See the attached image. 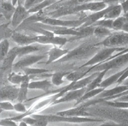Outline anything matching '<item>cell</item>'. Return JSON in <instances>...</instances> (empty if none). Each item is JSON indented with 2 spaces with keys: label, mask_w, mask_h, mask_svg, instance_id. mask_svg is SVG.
<instances>
[{
  "label": "cell",
  "mask_w": 128,
  "mask_h": 126,
  "mask_svg": "<svg viewBox=\"0 0 128 126\" xmlns=\"http://www.w3.org/2000/svg\"><path fill=\"white\" fill-rule=\"evenodd\" d=\"M96 43H84L80 46L69 51L66 55L58 60L56 62H64L87 58L98 48L99 46H98Z\"/></svg>",
  "instance_id": "obj_1"
},
{
  "label": "cell",
  "mask_w": 128,
  "mask_h": 126,
  "mask_svg": "<svg viewBox=\"0 0 128 126\" xmlns=\"http://www.w3.org/2000/svg\"><path fill=\"white\" fill-rule=\"evenodd\" d=\"M128 64V52L110 59L104 62L92 66L86 71V75L90 72H100L104 70L118 69Z\"/></svg>",
  "instance_id": "obj_2"
},
{
  "label": "cell",
  "mask_w": 128,
  "mask_h": 126,
  "mask_svg": "<svg viewBox=\"0 0 128 126\" xmlns=\"http://www.w3.org/2000/svg\"><path fill=\"white\" fill-rule=\"evenodd\" d=\"M31 117L36 119H42L48 122H60L70 123H82L87 122H102L104 120L88 117H72L62 116L58 115H38L33 114Z\"/></svg>",
  "instance_id": "obj_3"
},
{
  "label": "cell",
  "mask_w": 128,
  "mask_h": 126,
  "mask_svg": "<svg viewBox=\"0 0 128 126\" xmlns=\"http://www.w3.org/2000/svg\"><path fill=\"white\" fill-rule=\"evenodd\" d=\"M98 46L106 47H128V33L122 31H114L109 36L96 43Z\"/></svg>",
  "instance_id": "obj_4"
},
{
  "label": "cell",
  "mask_w": 128,
  "mask_h": 126,
  "mask_svg": "<svg viewBox=\"0 0 128 126\" xmlns=\"http://www.w3.org/2000/svg\"><path fill=\"white\" fill-rule=\"evenodd\" d=\"M126 47H106L100 49L88 62L82 65L80 69L88 66L98 65L106 62L108 60L115 52H120L124 50Z\"/></svg>",
  "instance_id": "obj_5"
},
{
  "label": "cell",
  "mask_w": 128,
  "mask_h": 126,
  "mask_svg": "<svg viewBox=\"0 0 128 126\" xmlns=\"http://www.w3.org/2000/svg\"><path fill=\"white\" fill-rule=\"evenodd\" d=\"M86 21V17L78 20H61L45 16L39 22L53 26L76 28L81 26Z\"/></svg>",
  "instance_id": "obj_6"
},
{
  "label": "cell",
  "mask_w": 128,
  "mask_h": 126,
  "mask_svg": "<svg viewBox=\"0 0 128 126\" xmlns=\"http://www.w3.org/2000/svg\"><path fill=\"white\" fill-rule=\"evenodd\" d=\"M108 6L103 1L90 2L74 6H70V14L84 11L97 12L106 8Z\"/></svg>",
  "instance_id": "obj_7"
},
{
  "label": "cell",
  "mask_w": 128,
  "mask_h": 126,
  "mask_svg": "<svg viewBox=\"0 0 128 126\" xmlns=\"http://www.w3.org/2000/svg\"><path fill=\"white\" fill-rule=\"evenodd\" d=\"M46 57L44 55H28L22 57V58L13 65L12 70L16 72L22 69L38 62Z\"/></svg>",
  "instance_id": "obj_8"
},
{
  "label": "cell",
  "mask_w": 128,
  "mask_h": 126,
  "mask_svg": "<svg viewBox=\"0 0 128 126\" xmlns=\"http://www.w3.org/2000/svg\"><path fill=\"white\" fill-rule=\"evenodd\" d=\"M20 87L14 85H4L0 87V100L1 101L12 102L17 100Z\"/></svg>",
  "instance_id": "obj_9"
},
{
  "label": "cell",
  "mask_w": 128,
  "mask_h": 126,
  "mask_svg": "<svg viewBox=\"0 0 128 126\" xmlns=\"http://www.w3.org/2000/svg\"><path fill=\"white\" fill-rule=\"evenodd\" d=\"M28 10L22 5L20 0L18 2V5L11 20V24L13 28H17L28 17Z\"/></svg>",
  "instance_id": "obj_10"
},
{
  "label": "cell",
  "mask_w": 128,
  "mask_h": 126,
  "mask_svg": "<svg viewBox=\"0 0 128 126\" xmlns=\"http://www.w3.org/2000/svg\"><path fill=\"white\" fill-rule=\"evenodd\" d=\"M36 43L43 44H52L60 46H62L68 41L66 38L58 36H46L40 34L36 36Z\"/></svg>",
  "instance_id": "obj_11"
},
{
  "label": "cell",
  "mask_w": 128,
  "mask_h": 126,
  "mask_svg": "<svg viewBox=\"0 0 128 126\" xmlns=\"http://www.w3.org/2000/svg\"><path fill=\"white\" fill-rule=\"evenodd\" d=\"M56 114L62 116L72 117H88L92 115V114L86 112V108L82 104L78 107L59 112Z\"/></svg>",
  "instance_id": "obj_12"
},
{
  "label": "cell",
  "mask_w": 128,
  "mask_h": 126,
  "mask_svg": "<svg viewBox=\"0 0 128 126\" xmlns=\"http://www.w3.org/2000/svg\"><path fill=\"white\" fill-rule=\"evenodd\" d=\"M128 90V85H119L117 86L108 90L104 89L102 93L96 97L98 103H101L102 100L120 94V93Z\"/></svg>",
  "instance_id": "obj_13"
},
{
  "label": "cell",
  "mask_w": 128,
  "mask_h": 126,
  "mask_svg": "<svg viewBox=\"0 0 128 126\" xmlns=\"http://www.w3.org/2000/svg\"><path fill=\"white\" fill-rule=\"evenodd\" d=\"M86 87L78 90H71L66 92L62 97L56 100L52 106L67 102H70L74 100H78L86 93Z\"/></svg>",
  "instance_id": "obj_14"
},
{
  "label": "cell",
  "mask_w": 128,
  "mask_h": 126,
  "mask_svg": "<svg viewBox=\"0 0 128 126\" xmlns=\"http://www.w3.org/2000/svg\"><path fill=\"white\" fill-rule=\"evenodd\" d=\"M11 38L20 46H24L36 42V36H31L17 32H14Z\"/></svg>",
  "instance_id": "obj_15"
},
{
  "label": "cell",
  "mask_w": 128,
  "mask_h": 126,
  "mask_svg": "<svg viewBox=\"0 0 128 126\" xmlns=\"http://www.w3.org/2000/svg\"><path fill=\"white\" fill-rule=\"evenodd\" d=\"M69 51L67 49H62L60 47H54L48 52V59L46 64H50L52 62H56L58 60L66 55Z\"/></svg>",
  "instance_id": "obj_16"
},
{
  "label": "cell",
  "mask_w": 128,
  "mask_h": 126,
  "mask_svg": "<svg viewBox=\"0 0 128 126\" xmlns=\"http://www.w3.org/2000/svg\"><path fill=\"white\" fill-rule=\"evenodd\" d=\"M113 5L108 6L106 8L99 11L97 12H94V13L90 14L86 17V21L80 27H84L87 26H92L94 23L96 21L102 19L105 15V14L111 8Z\"/></svg>",
  "instance_id": "obj_17"
},
{
  "label": "cell",
  "mask_w": 128,
  "mask_h": 126,
  "mask_svg": "<svg viewBox=\"0 0 128 126\" xmlns=\"http://www.w3.org/2000/svg\"><path fill=\"white\" fill-rule=\"evenodd\" d=\"M30 76L25 75L24 76V79L20 85V90L18 92L17 101L18 102H22L25 101L27 99L28 85L30 83Z\"/></svg>",
  "instance_id": "obj_18"
},
{
  "label": "cell",
  "mask_w": 128,
  "mask_h": 126,
  "mask_svg": "<svg viewBox=\"0 0 128 126\" xmlns=\"http://www.w3.org/2000/svg\"><path fill=\"white\" fill-rule=\"evenodd\" d=\"M16 7L12 4L6 1H2L0 2V12L1 14L6 18V20L12 19L14 13L16 10Z\"/></svg>",
  "instance_id": "obj_19"
},
{
  "label": "cell",
  "mask_w": 128,
  "mask_h": 126,
  "mask_svg": "<svg viewBox=\"0 0 128 126\" xmlns=\"http://www.w3.org/2000/svg\"><path fill=\"white\" fill-rule=\"evenodd\" d=\"M52 85V82L46 79L30 82L28 88L30 89L40 90L46 92L50 90Z\"/></svg>",
  "instance_id": "obj_20"
},
{
  "label": "cell",
  "mask_w": 128,
  "mask_h": 126,
  "mask_svg": "<svg viewBox=\"0 0 128 126\" xmlns=\"http://www.w3.org/2000/svg\"><path fill=\"white\" fill-rule=\"evenodd\" d=\"M100 72H96L92 73L90 75L83 78L76 82H75L74 85L72 87L71 90H76L84 88L86 87L97 76Z\"/></svg>",
  "instance_id": "obj_21"
},
{
  "label": "cell",
  "mask_w": 128,
  "mask_h": 126,
  "mask_svg": "<svg viewBox=\"0 0 128 126\" xmlns=\"http://www.w3.org/2000/svg\"><path fill=\"white\" fill-rule=\"evenodd\" d=\"M126 67L122 70L114 73V74L110 76L105 80H103L101 84H100L99 87L103 88L104 89H106L107 87L113 85L114 83H117V82L122 76V75L124 74V73L126 70Z\"/></svg>",
  "instance_id": "obj_22"
},
{
  "label": "cell",
  "mask_w": 128,
  "mask_h": 126,
  "mask_svg": "<svg viewBox=\"0 0 128 126\" xmlns=\"http://www.w3.org/2000/svg\"><path fill=\"white\" fill-rule=\"evenodd\" d=\"M42 47L38 45H28L24 46L18 47V56L22 57L30 55L34 52H37L42 49Z\"/></svg>",
  "instance_id": "obj_23"
},
{
  "label": "cell",
  "mask_w": 128,
  "mask_h": 126,
  "mask_svg": "<svg viewBox=\"0 0 128 126\" xmlns=\"http://www.w3.org/2000/svg\"><path fill=\"white\" fill-rule=\"evenodd\" d=\"M52 31L54 34L58 35H70L74 36V37H78L80 35V32L76 28H66L58 27L52 30Z\"/></svg>",
  "instance_id": "obj_24"
},
{
  "label": "cell",
  "mask_w": 128,
  "mask_h": 126,
  "mask_svg": "<svg viewBox=\"0 0 128 126\" xmlns=\"http://www.w3.org/2000/svg\"><path fill=\"white\" fill-rule=\"evenodd\" d=\"M122 13H124L123 9L121 4L120 3L112 6L111 8L105 14L103 18L115 19L122 15Z\"/></svg>",
  "instance_id": "obj_25"
},
{
  "label": "cell",
  "mask_w": 128,
  "mask_h": 126,
  "mask_svg": "<svg viewBox=\"0 0 128 126\" xmlns=\"http://www.w3.org/2000/svg\"><path fill=\"white\" fill-rule=\"evenodd\" d=\"M104 89H105L103 88L98 87L95 89H94L88 92H86V93L82 95V96L76 101V103L74 105V106H76L80 104V103H82L83 102L85 101L86 100L90 99L95 96H96L97 95L100 94V93H102Z\"/></svg>",
  "instance_id": "obj_26"
},
{
  "label": "cell",
  "mask_w": 128,
  "mask_h": 126,
  "mask_svg": "<svg viewBox=\"0 0 128 126\" xmlns=\"http://www.w3.org/2000/svg\"><path fill=\"white\" fill-rule=\"evenodd\" d=\"M108 71L106 70H103L102 71L100 72L99 74L97 75V76L92 81V82L86 87V92L95 89L99 87L100 84L103 81L102 79L106 75V73Z\"/></svg>",
  "instance_id": "obj_27"
},
{
  "label": "cell",
  "mask_w": 128,
  "mask_h": 126,
  "mask_svg": "<svg viewBox=\"0 0 128 126\" xmlns=\"http://www.w3.org/2000/svg\"><path fill=\"white\" fill-rule=\"evenodd\" d=\"M56 2V0H44L41 2L32 7L28 10V11L29 13L38 12L49 7L50 6L54 3Z\"/></svg>",
  "instance_id": "obj_28"
},
{
  "label": "cell",
  "mask_w": 128,
  "mask_h": 126,
  "mask_svg": "<svg viewBox=\"0 0 128 126\" xmlns=\"http://www.w3.org/2000/svg\"><path fill=\"white\" fill-rule=\"evenodd\" d=\"M70 72H56L52 74L51 82L55 86H60L64 83V78L65 76H66Z\"/></svg>",
  "instance_id": "obj_29"
},
{
  "label": "cell",
  "mask_w": 128,
  "mask_h": 126,
  "mask_svg": "<svg viewBox=\"0 0 128 126\" xmlns=\"http://www.w3.org/2000/svg\"><path fill=\"white\" fill-rule=\"evenodd\" d=\"M112 30H113L102 26H94L93 35L98 37L106 38L112 33L114 31Z\"/></svg>",
  "instance_id": "obj_30"
},
{
  "label": "cell",
  "mask_w": 128,
  "mask_h": 126,
  "mask_svg": "<svg viewBox=\"0 0 128 126\" xmlns=\"http://www.w3.org/2000/svg\"><path fill=\"white\" fill-rule=\"evenodd\" d=\"M102 102H104L108 106L114 108L120 109H128V102L110 100L104 101Z\"/></svg>",
  "instance_id": "obj_31"
},
{
  "label": "cell",
  "mask_w": 128,
  "mask_h": 126,
  "mask_svg": "<svg viewBox=\"0 0 128 126\" xmlns=\"http://www.w3.org/2000/svg\"><path fill=\"white\" fill-rule=\"evenodd\" d=\"M24 74H19L14 71L9 74L7 80L8 82L10 83L13 85H20L24 79Z\"/></svg>",
  "instance_id": "obj_32"
},
{
  "label": "cell",
  "mask_w": 128,
  "mask_h": 126,
  "mask_svg": "<svg viewBox=\"0 0 128 126\" xmlns=\"http://www.w3.org/2000/svg\"><path fill=\"white\" fill-rule=\"evenodd\" d=\"M10 43L8 39L1 40L0 43V59L1 62L4 60L9 52Z\"/></svg>",
  "instance_id": "obj_33"
},
{
  "label": "cell",
  "mask_w": 128,
  "mask_h": 126,
  "mask_svg": "<svg viewBox=\"0 0 128 126\" xmlns=\"http://www.w3.org/2000/svg\"><path fill=\"white\" fill-rule=\"evenodd\" d=\"M128 21L126 17L122 15L114 20L112 23V30L114 31H121L124 24Z\"/></svg>",
  "instance_id": "obj_34"
},
{
  "label": "cell",
  "mask_w": 128,
  "mask_h": 126,
  "mask_svg": "<svg viewBox=\"0 0 128 126\" xmlns=\"http://www.w3.org/2000/svg\"><path fill=\"white\" fill-rule=\"evenodd\" d=\"M86 71H76L72 72H70V73L66 76V78L68 81L72 82H76L78 80L84 78V76L86 75Z\"/></svg>",
  "instance_id": "obj_35"
},
{
  "label": "cell",
  "mask_w": 128,
  "mask_h": 126,
  "mask_svg": "<svg viewBox=\"0 0 128 126\" xmlns=\"http://www.w3.org/2000/svg\"><path fill=\"white\" fill-rule=\"evenodd\" d=\"M9 23H3L0 25V40L6 39L11 37L14 33L12 29L8 27Z\"/></svg>",
  "instance_id": "obj_36"
},
{
  "label": "cell",
  "mask_w": 128,
  "mask_h": 126,
  "mask_svg": "<svg viewBox=\"0 0 128 126\" xmlns=\"http://www.w3.org/2000/svg\"><path fill=\"white\" fill-rule=\"evenodd\" d=\"M78 30L80 33L81 34L80 36L76 37H72L71 38V40L72 39H80L81 38L85 37L91 35H92L94 34V27L92 26H90L84 27H80L76 28Z\"/></svg>",
  "instance_id": "obj_37"
},
{
  "label": "cell",
  "mask_w": 128,
  "mask_h": 126,
  "mask_svg": "<svg viewBox=\"0 0 128 126\" xmlns=\"http://www.w3.org/2000/svg\"><path fill=\"white\" fill-rule=\"evenodd\" d=\"M24 74L30 76L31 75L42 74L48 72V70L44 68H30L26 67L22 69Z\"/></svg>",
  "instance_id": "obj_38"
},
{
  "label": "cell",
  "mask_w": 128,
  "mask_h": 126,
  "mask_svg": "<svg viewBox=\"0 0 128 126\" xmlns=\"http://www.w3.org/2000/svg\"><path fill=\"white\" fill-rule=\"evenodd\" d=\"M114 19L102 18L94 23L92 26H102L112 30V23Z\"/></svg>",
  "instance_id": "obj_39"
},
{
  "label": "cell",
  "mask_w": 128,
  "mask_h": 126,
  "mask_svg": "<svg viewBox=\"0 0 128 126\" xmlns=\"http://www.w3.org/2000/svg\"><path fill=\"white\" fill-rule=\"evenodd\" d=\"M0 113L2 111H14V105L10 101H1L0 102Z\"/></svg>",
  "instance_id": "obj_40"
},
{
  "label": "cell",
  "mask_w": 128,
  "mask_h": 126,
  "mask_svg": "<svg viewBox=\"0 0 128 126\" xmlns=\"http://www.w3.org/2000/svg\"><path fill=\"white\" fill-rule=\"evenodd\" d=\"M44 0H26L24 3V7L28 10L36 4L41 2Z\"/></svg>",
  "instance_id": "obj_41"
},
{
  "label": "cell",
  "mask_w": 128,
  "mask_h": 126,
  "mask_svg": "<svg viewBox=\"0 0 128 126\" xmlns=\"http://www.w3.org/2000/svg\"><path fill=\"white\" fill-rule=\"evenodd\" d=\"M0 126H18L16 122L10 119V118H6L0 120Z\"/></svg>",
  "instance_id": "obj_42"
},
{
  "label": "cell",
  "mask_w": 128,
  "mask_h": 126,
  "mask_svg": "<svg viewBox=\"0 0 128 126\" xmlns=\"http://www.w3.org/2000/svg\"><path fill=\"white\" fill-rule=\"evenodd\" d=\"M14 111L17 112L22 113H24L27 111V109L25 105L22 102H18V103L14 105Z\"/></svg>",
  "instance_id": "obj_43"
},
{
  "label": "cell",
  "mask_w": 128,
  "mask_h": 126,
  "mask_svg": "<svg viewBox=\"0 0 128 126\" xmlns=\"http://www.w3.org/2000/svg\"><path fill=\"white\" fill-rule=\"evenodd\" d=\"M22 121L24 122L28 125H30L31 126H34L37 120L31 116L30 117L27 116L24 118Z\"/></svg>",
  "instance_id": "obj_44"
},
{
  "label": "cell",
  "mask_w": 128,
  "mask_h": 126,
  "mask_svg": "<svg viewBox=\"0 0 128 126\" xmlns=\"http://www.w3.org/2000/svg\"><path fill=\"white\" fill-rule=\"evenodd\" d=\"M102 1L108 4V6L115 5L120 3L119 0H102Z\"/></svg>",
  "instance_id": "obj_45"
},
{
  "label": "cell",
  "mask_w": 128,
  "mask_h": 126,
  "mask_svg": "<svg viewBox=\"0 0 128 126\" xmlns=\"http://www.w3.org/2000/svg\"><path fill=\"white\" fill-rule=\"evenodd\" d=\"M96 126H121L119 124L114 122H106L104 124H102L100 125Z\"/></svg>",
  "instance_id": "obj_46"
},
{
  "label": "cell",
  "mask_w": 128,
  "mask_h": 126,
  "mask_svg": "<svg viewBox=\"0 0 128 126\" xmlns=\"http://www.w3.org/2000/svg\"><path fill=\"white\" fill-rule=\"evenodd\" d=\"M127 52H128V47H126V48H125L124 50H122V51H120V52L116 53V54H115L112 55L108 59H111V58H114V57H116V56H118V55L123 54L126 53H127Z\"/></svg>",
  "instance_id": "obj_47"
},
{
  "label": "cell",
  "mask_w": 128,
  "mask_h": 126,
  "mask_svg": "<svg viewBox=\"0 0 128 126\" xmlns=\"http://www.w3.org/2000/svg\"><path fill=\"white\" fill-rule=\"evenodd\" d=\"M116 101H125V102H128V95L122 96L121 97H120L118 99H116L115 100Z\"/></svg>",
  "instance_id": "obj_48"
},
{
  "label": "cell",
  "mask_w": 128,
  "mask_h": 126,
  "mask_svg": "<svg viewBox=\"0 0 128 126\" xmlns=\"http://www.w3.org/2000/svg\"><path fill=\"white\" fill-rule=\"evenodd\" d=\"M122 31L126 32H128V21H127L123 26L122 30Z\"/></svg>",
  "instance_id": "obj_49"
},
{
  "label": "cell",
  "mask_w": 128,
  "mask_h": 126,
  "mask_svg": "<svg viewBox=\"0 0 128 126\" xmlns=\"http://www.w3.org/2000/svg\"><path fill=\"white\" fill-rule=\"evenodd\" d=\"M18 126H28V125L27 124H26L24 122L22 121L20 122Z\"/></svg>",
  "instance_id": "obj_50"
},
{
  "label": "cell",
  "mask_w": 128,
  "mask_h": 126,
  "mask_svg": "<svg viewBox=\"0 0 128 126\" xmlns=\"http://www.w3.org/2000/svg\"><path fill=\"white\" fill-rule=\"evenodd\" d=\"M121 84H122V85H128V77L126 79L124 80ZM120 84V85H121Z\"/></svg>",
  "instance_id": "obj_51"
},
{
  "label": "cell",
  "mask_w": 128,
  "mask_h": 126,
  "mask_svg": "<svg viewBox=\"0 0 128 126\" xmlns=\"http://www.w3.org/2000/svg\"><path fill=\"white\" fill-rule=\"evenodd\" d=\"M18 0H12V4L14 6H15V5H16V3H18Z\"/></svg>",
  "instance_id": "obj_52"
},
{
  "label": "cell",
  "mask_w": 128,
  "mask_h": 126,
  "mask_svg": "<svg viewBox=\"0 0 128 126\" xmlns=\"http://www.w3.org/2000/svg\"><path fill=\"white\" fill-rule=\"evenodd\" d=\"M66 0H60L56 2V3H60V2H62L64 1H66Z\"/></svg>",
  "instance_id": "obj_53"
},
{
  "label": "cell",
  "mask_w": 128,
  "mask_h": 126,
  "mask_svg": "<svg viewBox=\"0 0 128 126\" xmlns=\"http://www.w3.org/2000/svg\"><path fill=\"white\" fill-rule=\"evenodd\" d=\"M126 0H119V1H120V3H122V2H124L125 1H126Z\"/></svg>",
  "instance_id": "obj_54"
},
{
  "label": "cell",
  "mask_w": 128,
  "mask_h": 126,
  "mask_svg": "<svg viewBox=\"0 0 128 126\" xmlns=\"http://www.w3.org/2000/svg\"><path fill=\"white\" fill-rule=\"evenodd\" d=\"M1 1H5L6 0H0Z\"/></svg>",
  "instance_id": "obj_55"
},
{
  "label": "cell",
  "mask_w": 128,
  "mask_h": 126,
  "mask_svg": "<svg viewBox=\"0 0 128 126\" xmlns=\"http://www.w3.org/2000/svg\"><path fill=\"white\" fill-rule=\"evenodd\" d=\"M78 126V125H74V126Z\"/></svg>",
  "instance_id": "obj_56"
}]
</instances>
